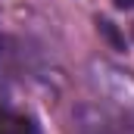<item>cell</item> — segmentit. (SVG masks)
<instances>
[{"instance_id": "obj_1", "label": "cell", "mask_w": 134, "mask_h": 134, "mask_svg": "<svg viewBox=\"0 0 134 134\" xmlns=\"http://www.w3.org/2000/svg\"><path fill=\"white\" fill-rule=\"evenodd\" d=\"M0 134H41V131H37V125H34L31 115L0 109Z\"/></svg>"}, {"instance_id": "obj_2", "label": "cell", "mask_w": 134, "mask_h": 134, "mask_svg": "<svg viewBox=\"0 0 134 134\" xmlns=\"http://www.w3.org/2000/svg\"><path fill=\"white\" fill-rule=\"evenodd\" d=\"M112 3H115V6H131L134 0H112Z\"/></svg>"}]
</instances>
